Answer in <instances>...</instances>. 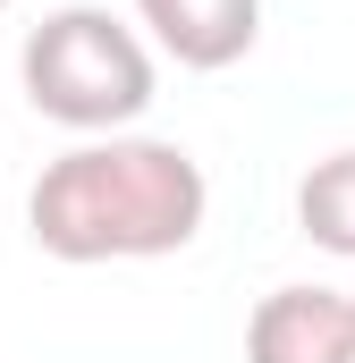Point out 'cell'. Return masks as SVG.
Returning a JSON list of instances; mask_svg holds the SVG:
<instances>
[{"mask_svg":"<svg viewBox=\"0 0 355 363\" xmlns=\"http://www.w3.org/2000/svg\"><path fill=\"white\" fill-rule=\"evenodd\" d=\"M136 17L153 26V43L178 68H237L263 34V0H136Z\"/></svg>","mask_w":355,"mask_h":363,"instance_id":"4","label":"cell"},{"mask_svg":"<svg viewBox=\"0 0 355 363\" xmlns=\"http://www.w3.org/2000/svg\"><path fill=\"white\" fill-rule=\"evenodd\" d=\"M26 101L68 135H127L153 110V51L110 9H51L17 51Z\"/></svg>","mask_w":355,"mask_h":363,"instance_id":"2","label":"cell"},{"mask_svg":"<svg viewBox=\"0 0 355 363\" xmlns=\"http://www.w3.org/2000/svg\"><path fill=\"white\" fill-rule=\"evenodd\" d=\"M296 228L322 254L355 262V152H330V161L305 169V186H296Z\"/></svg>","mask_w":355,"mask_h":363,"instance_id":"5","label":"cell"},{"mask_svg":"<svg viewBox=\"0 0 355 363\" xmlns=\"http://www.w3.org/2000/svg\"><path fill=\"white\" fill-rule=\"evenodd\" d=\"M246 363H355V296L271 287L246 321Z\"/></svg>","mask_w":355,"mask_h":363,"instance_id":"3","label":"cell"},{"mask_svg":"<svg viewBox=\"0 0 355 363\" xmlns=\"http://www.w3.org/2000/svg\"><path fill=\"white\" fill-rule=\"evenodd\" d=\"M203 211V161L161 135H85L26 194V228L51 262H161L195 245Z\"/></svg>","mask_w":355,"mask_h":363,"instance_id":"1","label":"cell"},{"mask_svg":"<svg viewBox=\"0 0 355 363\" xmlns=\"http://www.w3.org/2000/svg\"><path fill=\"white\" fill-rule=\"evenodd\" d=\"M0 9H9V0H0Z\"/></svg>","mask_w":355,"mask_h":363,"instance_id":"6","label":"cell"}]
</instances>
